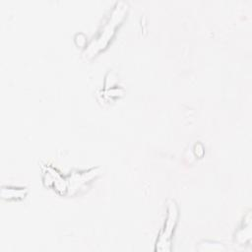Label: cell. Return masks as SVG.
Listing matches in <instances>:
<instances>
[{
	"label": "cell",
	"mask_w": 252,
	"mask_h": 252,
	"mask_svg": "<svg viewBox=\"0 0 252 252\" xmlns=\"http://www.w3.org/2000/svg\"><path fill=\"white\" fill-rule=\"evenodd\" d=\"M125 11H127V5L124 2H120L116 5L114 11L112 12L111 18L103 27V32H101L100 34L95 38V40L90 44L88 50H86V52L84 53L86 57L89 58L91 56H94V54L97 53L99 50L103 49L107 45L108 41L114 33L115 28L122 21Z\"/></svg>",
	"instance_id": "6da1fadb"
},
{
	"label": "cell",
	"mask_w": 252,
	"mask_h": 252,
	"mask_svg": "<svg viewBox=\"0 0 252 252\" xmlns=\"http://www.w3.org/2000/svg\"><path fill=\"white\" fill-rule=\"evenodd\" d=\"M178 210L173 201H170L168 203L167 208V218L166 221L163 227V230L160 232L159 237L157 241V247L156 249L158 251H169L170 250V238L172 231L174 229L177 216H178Z\"/></svg>",
	"instance_id": "7a4b0ae2"
},
{
	"label": "cell",
	"mask_w": 252,
	"mask_h": 252,
	"mask_svg": "<svg viewBox=\"0 0 252 252\" xmlns=\"http://www.w3.org/2000/svg\"><path fill=\"white\" fill-rule=\"evenodd\" d=\"M27 190L23 188H2L1 196L6 199H14V198H23L26 195Z\"/></svg>",
	"instance_id": "3957f363"
}]
</instances>
